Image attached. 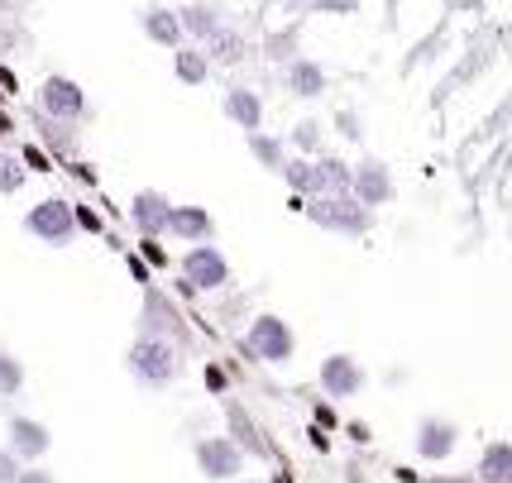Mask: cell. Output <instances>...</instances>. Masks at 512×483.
Segmentation results:
<instances>
[{"instance_id": "cell-1", "label": "cell", "mask_w": 512, "mask_h": 483, "mask_svg": "<svg viewBox=\"0 0 512 483\" xmlns=\"http://www.w3.org/2000/svg\"><path fill=\"white\" fill-rule=\"evenodd\" d=\"M125 369H130V378L144 388V393H163V388L178 383L182 354L168 335H149V330H144V335L130 345V354H125Z\"/></svg>"}, {"instance_id": "cell-2", "label": "cell", "mask_w": 512, "mask_h": 483, "mask_svg": "<svg viewBox=\"0 0 512 483\" xmlns=\"http://www.w3.org/2000/svg\"><path fill=\"white\" fill-rule=\"evenodd\" d=\"M302 211L312 225L331 230V235H345V240H359L374 230V211L355 197V192H321V197L302 201Z\"/></svg>"}, {"instance_id": "cell-3", "label": "cell", "mask_w": 512, "mask_h": 483, "mask_svg": "<svg viewBox=\"0 0 512 483\" xmlns=\"http://www.w3.org/2000/svg\"><path fill=\"white\" fill-rule=\"evenodd\" d=\"M77 230H82L77 225V206L63 197H44L24 211V235H34L48 249H67V244L77 240Z\"/></svg>"}, {"instance_id": "cell-4", "label": "cell", "mask_w": 512, "mask_h": 483, "mask_svg": "<svg viewBox=\"0 0 512 483\" xmlns=\"http://www.w3.org/2000/svg\"><path fill=\"white\" fill-rule=\"evenodd\" d=\"M245 350L259 359V364H288L297 354V330L278 316V311H259L245 330Z\"/></svg>"}, {"instance_id": "cell-5", "label": "cell", "mask_w": 512, "mask_h": 483, "mask_svg": "<svg viewBox=\"0 0 512 483\" xmlns=\"http://www.w3.org/2000/svg\"><path fill=\"white\" fill-rule=\"evenodd\" d=\"M192 460H197L201 479H211V483H235L240 474H245L249 450H245V445H240L235 436H201L197 445H192Z\"/></svg>"}, {"instance_id": "cell-6", "label": "cell", "mask_w": 512, "mask_h": 483, "mask_svg": "<svg viewBox=\"0 0 512 483\" xmlns=\"http://www.w3.org/2000/svg\"><path fill=\"white\" fill-rule=\"evenodd\" d=\"M34 110H44V115H53V120H72V125H82V120L91 115L82 82H72L67 72H48L44 82H39V91H34Z\"/></svg>"}, {"instance_id": "cell-7", "label": "cell", "mask_w": 512, "mask_h": 483, "mask_svg": "<svg viewBox=\"0 0 512 483\" xmlns=\"http://www.w3.org/2000/svg\"><path fill=\"white\" fill-rule=\"evenodd\" d=\"M182 278L197 287V292H221L230 283V259H225V249L216 244H187V254H182Z\"/></svg>"}, {"instance_id": "cell-8", "label": "cell", "mask_w": 512, "mask_h": 483, "mask_svg": "<svg viewBox=\"0 0 512 483\" xmlns=\"http://www.w3.org/2000/svg\"><path fill=\"white\" fill-rule=\"evenodd\" d=\"M316 383H321V393L331 397V402H350V397L364 393V364H359L355 354H326L321 359V369H316Z\"/></svg>"}, {"instance_id": "cell-9", "label": "cell", "mask_w": 512, "mask_h": 483, "mask_svg": "<svg viewBox=\"0 0 512 483\" xmlns=\"http://www.w3.org/2000/svg\"><path fill=\"white\" fill-rule=\"evenodd\" d=\"M173 206L178 201H168L158 187H144V192H134L130 197V225L139 240H163L168 235V225H173Z\"/></svg>"}, {"instance_id": "cell-10", "label": "cell", "mask_w": 512, "mask_h": 483, "mask_svg": "<svg viewBox=\"0 0 512 483\" xmlns=\"http://www.w3.org/2000/svg\"><path fill=\"white\" fill-rule=\"evenodd\" d=\"M412 450H417V460H426V464H446L450 455L460 450V426L450 417H422L417 431H412Z\"/></svg>"}, {"instance_id": "cell-11", "label": "cell", "mask_w": 512, "mask_h": 483, "mask_svg": "<svg viewBox=\"0 0 512 483\" xmlns=\"http://www.w3.org/2000/svg\"><path fill=\"white\" fill-rule=\"evenodd\" d=\"M369 211H379V206H388V201L398 197V187H393V168L383 163V158H359L355 163V187H350Z\"/></svg>"}, {"instance_id": "cell-12", "label": "cell", "mask_w": 512, "mask_h": 483, "mask_svg": "<svg viewBox=\"0 0 512 483\" xmlns=\"http://www.w3.org/2000/svg\"><path fill=\"white\" fill-rule=\"evenodd\" d=\"M221 115L230 120V125H240L245 134H254V130H264L268 106L254 87H225L221 91Z\"/></svg>"}, {"instance_id": "cell-13", "label": "cell", "mask_w": 512, "mask_h": 483, "mask_svg": "<svg viewBox=\"0 0 512 483\" xmlns=\"http://www.w3.org/2000/svg\"><path fill=\"white\" fill-rule=\"evenodd\" d=\"M283 87H288V96H297V101H321L326 96V87H331V77H326V67L312 63V58H288L283 63Z\"/></svg>"}, {"instance_id": "cell-14", "label": "cell", "mask_w": 512, "mask_h": 483, "mask_svg": "<svg viewBox=\"0 0 512 483\" xmlns=\"http://www.w3.org/2000/svg\"><path fill=\"white\" fill-rule=\"evenodd\" d=\"M139 29H144V39L158 48H182L187 44V29H182V15L173 10V5H149L144 15H139Z\"/></svg>"}, {"instance_id": "cell-15", "label": "cell", "mask_w": 512, "mask_h": 483, "mask_svg": "<svg viewBox=\"0 0 512 483\" xmlns=\"http://www.w3.org/2000/svg\"><path fill=\"white\" fill-rule=\"evenodd\" d=\"M10 450H15L24 464H39L48 450H53V431L34 417H10Z\"/></svg>"}, {"instance_id": "cell-16", "label": "cell", "mask_w": 512, "mask_h": 483, "mask_svg": "<svg viewBox=\"0 0 512 483\" xmlns=\"http://www.w3.org/2000/svg\"><path fill=\"white\" fill-rule=\"evenodd\" d=\"M168 235L182 244H206L216 235V216L206 211V206H192V201H178L173 206V225H168Z\"/></svg>"}, {"instance_id": "cell-17", "label": "cell", "mask_w": 512, "mask_h": 483, "mask_svg": "<svg viewBox=\"0 0 512 483\" xmlns=\"http://www.w3.org/2000/svg\"><path fill=\"white\" fill-rule=\"evenodd\" d=\"M178 15H182L187 39H197V44H206V39H211V34L225 24L221 0H187V5H178Z\"/></svg>"}, {"instance_id": "cell-18", "label": "cell", "mask_w": 512, "mask_h": 483, "mask_svg": "<svg viewBox=\"0 0 512 483\" xmlns=\"http://www.w3.org/2000/svg\"><path fill=\"white\" fill-rule=\"evenodd\" d=\"M201 48L211 53V63H216V67H240L249 58V39L235 29V24H221V29H216V34H211Z\"/></svg>"}, {"instance_id": "cell-19", "label": "cell", "mask_w": 512, "mask_h": 483, "mask_svg": "<svg viewBox=\"0 0 512 483\" xmlns=\"http://www.w3.org/2000/svg\"><path fill=\"white\" fill-rule=\"evenodd\" d=\"M211 53L201 44H182L173 48V77H178L182 87H206V77H211Z\"/></svg>"}, {"instance_id": "cell-20", "label": "cell", "mask_w": 512, "mask_h": 483, "mask_svg": "<svg viewBox=\"0 0 512 483\" xmlns=\"http://www.w3.org/2000/svg\"><path fill=\"white\" fill-rule=\"evenodd\" d=\"M283 182H288V192L297 201H312V197H321V173H316V158H307V154H292L288 163H283Z\"/></svg>"}, {"instance_id": "cell-21", "label": "cell", "mask_w": 512, "mask_h": 483, "mask_svg": "<svg viewBox=\"0 0 512 483\" xmlns=\"http://www.w3.org/2000/svg\"><path fill=\"white\" fill-rule=\"evenodd\" d=\"M474 479L479 483H512V440H493V445H484Z\"/></svg>"}, {"instance_id": "cell-22", "label": "cell", "mask_w": 512, "mask_h": 483, "mask_svg": "<svg viewBox=\"0 0 512 483\" xmlns=\"http://www.w3.org/2000/svg\"><path fill=\"white\" fill-rule=\"evenodd\" d=\"M34 125H39L44 144L58 158H72V154H77V125H72V120H53V115H44V110H34Z\"/></svg>"}, {"instance_id": "cell-23", "label": "cell", "mask_w": 512, "mask_h": 483, "mask_svg": "<svg viewBox=\"0 0 512 483\" xmlns=\"http://www.w3.org/2000/svg\"><path fill=\"white\" fill-rule=\"evenodd\" d=\"M249 154H254V163H259V168H268V173H283V163L292 158V149H288V139H273V134L254 130V134H249Z\"/></svg>"}, {"instance_id": "cell-24", "label": "cell", "mask_w": 512, "mask_h": 483, "mask_svg": "<svg viewBox=\"0 0 512 483\" xmlns=\"http://www.w3.org/2000/svg\"><path fill=\"white\" fill-rule=\"evenodd\" d=\"M225 436H235L249 455H264V450H268L264 436L254 431V421H249V412L240 407V402H225Z\"/></svg>"}, {"instance_id": "cell-25", "label": "cell", "mask_w": 512, "mask_h": 483, "mask_svg": "<svg viewBox=\"0 0 512 483\" xmlns=\"http://www.w3.org/2000/svg\"><path fill=\"white\" fill-rule=\"evenodd\" d=\"M316 173H321V192H350L355 187V163H345L335 154L316 158Z\"/></svg>"}, {"instance_id": "cell-26", "label": "cell", "mask_w": 512, "mask_h": 483, "mask_svg": "<svg viewBox=\"0 0 512 483\" xmlns=\"http://www.w3.org/2000/svg\"><path fill=\"white\" fill-rule=\"evenodd\" d=\"M288 149L292 154H307V158H321L326 154V130L316 120H297L288 130Z\"/></svg>"}, {"instance_id": "cell-27", "label": "cell", "mask_w": 512, "mask_h": 483, "mask_svg": "<svg viewBox=\"0 0 512 483\" xmlns=\"http://www.w3.org/2000/svg\"><path fill=\"white\" fill-rule=\"evenodd\" d=\"M24 182H29V163L20 154H5L0 149V197H15Z\"/></svg>"}, {"instance_id": "cell-28", "label": "cell", "mask_w": 512, "mask_h": 483, "mask_svg": "<svg viewBox=\"0 0 512 483\" xmlns=\"http://www.w3.org/2000/svg\"><path fill=\"white\" fill-rule=\"evenodd\" d=\"M173 326H178L173 307H168L158 292H149V302H144V330H149V335H168Z\"/></svg>"}, {"instance_id": "cell-29", "label": "cell", "mask_w": 512, "mask_h": 483, "mask_svg": "<svg viewBox=\"0 0 512 483\" xmlns=\"http://www.w3.org/2000/svg\"><path fill=\"white\" fill-rule=\"evenodd\" d=\"M24 388V364L10 350H0V397H15Z\"/></svg>"}, {"instance_id": "cell-30", "label": "cell", "mask_w": 512, "mask_h": 483, "mask_svg": "<svg viewBox=\"0 0 512 483\" xmlns=\"http://www.w3.org/2000/svg\"><path fill=\"white\" fill-rule=\"evenodd\" d=\"M24 474V460L10 450V445H0V483H15Z\"/></svg>"}, {"instance_id": "cell-31", "label": "cell", "mask_w": 512, "mask_h": 483, "mask_svg": "<svg viewBox=\"0 0 512 483\" xmlns=\"http://www.w3.org/2000/svg\"><path fill=\"white\" fill-rule=\"evenodd\" d=\"M20 44V34H15V24L0 20V58H10V48Z\"/></svg>"}, {"instance_id": "cell-32", "label": "cell", "mask_w": 512, "mask_h": 483, "mask_svg": "<svg viewBox=\"0 0 512 483\" xmlns=\"http://www.w3.org/2000/svg\"><path fill=\"white\" fill-rule=\"evenodd\" d=\"M15 483H58V479H53L48 469H39V464H24V474Z\"/></svg>"}, {"instance_id": "cell-33", "label": "cell", "mask_w": 512, "mask_h": 483, "mask_svg": "<svg viewBox=\"0 0 512 483\" xmlns=\"http://www.w3.org/2000/svg\"><path fill=\"white\" fill-rule=\"evenodd\" d=\"M225 364H206V388L211 393H225V374H221Z\"/></svg>"}, {"instance_id": "cell-34", "label": "cell", "mask_w": 512, "mask_h": 483, "mask_svg": "<svg viewBox=\"0 0 512 483\" xmlns=\"http://www.w3.org/2000/svg\"><path fill=\"white\" fill-rule=\"evenodd\" d=\"M77 225H82V230H101V216L87 211V206H77Z\"/></svg>"}, {"instance_id": "cell-35", "label": "cell", "mask_w": 512, "mask_h": 483, "mask_svg": "<svg viewBox=\"0 0 512 483\" xmlns=\"http://www.w3.org/2000/svg\"><path fill=\"white\" fill-rule=\"evenodd\" d=\"M24 163H29V168H39V173H44V168H48V158L44 154H39V149H34V144H29V149H24Z\"/></svg>"}, {"instance_id": "cell-36", "label": "cell", "mask_w": 512, "mask_h": 483, "mask_svg": "<svg viewBox=\"0 0 512 483\" xmlns=\"http://www.w3.org/2000/svg\"><path fill=\"white\" fill-rule=\"evenodd\" d=\"M139 244H144V254H149V264H168V254L158 249V240H139Z\"/></svg>"}, {"instance_id": "cell-37", "label": "cell", "mask_w": 512, "mask_h": 483, "mask_svg": "<svg viewBox=\"0 0 512 483\" xmlns=\"http://www.w3.org/2000/svg\"><path fill=\"white\" fill-rule=\"evenodd\" d=\"M426 483H474V479H426Z\"/></svg>"}, {"instance_id": "cell-38", "label": "cell", "mask_w": 512, "mask_h": 483, "mask_svg": "<svg viewBox=\"0 0 512 483\" xmlns=\"http://www.w3.org/2000/svg\"><path fill=\"white\" fill-rule=\"evenodd\" d=\"M235 483H264V479H235Z\"/></svg>"}]
</instances>
